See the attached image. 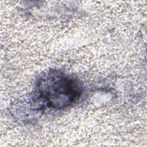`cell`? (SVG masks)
Listing matches in <instances>:
<instances>
[{
	"instance_id": "6da1fadb",
	"label": "cell",
	"mask_w": 147,
	"mask_h": 147,
	"mask_svg": "<svg viewBox=\"0 0 147 147\" xmlns=\"http://www.w3.org/2000/svg\"><path fill=\"white\" fill-rule=\"evenodd\" d=\"M38 97L47 107L60 109L78 99L81 88L75 79L63 74H48L37 86Z\"/></svg>"
}]
</instances>
